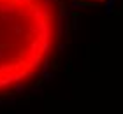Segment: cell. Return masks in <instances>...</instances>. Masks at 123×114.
Returning a JSON list of instances; mask_svg holds the SVG:
<instances>
[{"label": "cell", "instance_id": "cell-2", "mask_svg": "<svg viewBox=\"0 0 123 114\" xmlns=\"http://www.w3.org/2000/svg\"><path fill=\"white\" fill-rule=\"evenodd\" d=\"M85 2H100V0H85Z\"/></svg>", "mask_w": 123, "mask_h": 114}, {"label": "cell", "instance_id": "cell-1", "mask_svg": "<svg viewBox=\"0 0 123 114\" xmlns=\"http://www.w3.org/2000/svg\"><path fill=\"white\" fill-rule=\"evenodd\" d=\"M56 39L58 12L53 0H0V95L39 76Z\"/></svg>", "mask_w": 123, "mask_h": 114}]
</instances>
